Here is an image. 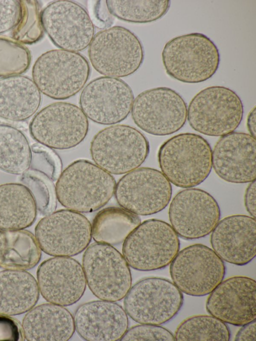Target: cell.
I'll return each mask as SVG.
<instances>
[{"mask_svg":"<svg viewBox=\"0 0 256 341\" xmlns=\"http://www.w3.org/2000/svg\"><path fill=\"white\" fill-rule=\"evenodd\" d=\"M92 12V22L100 28L108 27L112 24L111 14L108 11L106 0L96 1Z\"/></svg>","mask_w":256,"mask_h":341,"instance_id":"40","label":"cell"},{"mask_svg":"<svg viewBox=\"0 0 256 341\" xmlns=\"http://www.w3.org/2000/svg\"><path fill=\"white\" fill-rule=\"evenodd\" d=\"M180 248L177 234L168 222L151 218L140 223L123 242L129 266L140 271L160 270L170 264Z\"/></svg>","mask_w":256,"mask_h":341,"instance_id":"5","label":"cell"},{"mask_svg":"<svg viewBox=\"0 0 256 341\" xmlns=\"http://www.w3.org/2000/svg\"><path fill=\"white\" fill-rule=\"evenodd\" d=\"M41 20L52 42L60 49L78 52L88 47L94 36V26L85 8L71 0L48 4Z\"/></svg>","mask_w":256,"mask_h":341,"instance_id":"16","label":"cell"},{"mask_svg":"<svg viewBox=\"0 0 256 341\" xmlns=\"http://www.w3.org/2000/svg\"><path fill=\"white\" fill-rule=\"evenodd\" d=\"M256 320L242 326L236 333L234 340L237 341L256 340Z\"/></svg>","mask_w":256,"mask_h":341,"instance_id":"42","label":"cell"},{"mask_svg":"<svg viewBox=\"0 0 256 341\" xmlns=\"http://www.w3.org/2000/svg\"><path fill=\"white\" fill-rule=\"evenodd\" d=\"M24 338L28 341H66L75 331L74 317L62 306L46 303L34 307L22 322Z\"/></svg>","mask_w":256,"mask_h":341,"instance_id":"24","label":"cell"},{"mask_svg":"<svg viewBox=\"0 0 256 341\" xmlns=\"http://www.w3.org/2000/svg\"><path fill=\"white\" fill-rule=\"evenodd\" d=\"M118 204L137 216H149L164 209L170 201V182L158 170L142 167L122 176L116 184Z\"/></svg>","mask_w":256,"mask_h":341,"instance_id":"15","label":"cell"},{"mask_svg":"<svg viewBox=\"0 0 256 341\" xmlns=\"http://www.w3.org/2000/svg\"><path fill=\"white\" fill-rule=\"evenodd\" d=\"M40 293L37 280L28 272L0 271V314L12 316L27 312L37 303Z\"/></svg>","mask_w":256,"mask_h":341,"instance_id":"26","label":"cell"},{"mask_svg":"<svg viewBox=\"0 0 256 341\" xmlns=\"http://www.w3.org/2000/svg\"><path fill=\"white\" fill-rule=\"evenodd\" d=\"M37 207L28 188L22 184L0 185V230H24L34 222Z\"/></svg>","mask_w":256,"mask_h":341,"instance_id":"27","label":"cell"},{"mask_svg":"<svg viewBox=\"0 0 256 341\" xmlns=\"http://www.w3.org/2000/svg\"><path fill=\"white\" fill-rule=\"evenodd\" d=\"M90 70L88 62L80 54L54 49L37 58L33 66L32 78L44 94L54 100H64L83 88Z\"/></svg>","mask_w":256,"mask_h":341,"instance_id":"6","label":"cell"},{"mask_svg":"<svg viewBox=\"0 0 256 341\" xmlns=\"http://www.w3.org/2000/svg\"><path fill=\"white\" fill-rule=\"evenodd\" d=\"M41 100L40 91L28 77L0 78V118L12 122L26 120L36 113Z\"/></svg>","mask_w":256,"mask_h":341,"instance_id":"25","label":"cell"},{"mask_svg":"<svg viewBox=\"0 0 256 341\" xmlns=\"http://www.w3.org/2000/svg\"><path fill=\"white\" fill-rule=\"evenodd\" d=\"M42 250L35 236L24 230H0V268L26 270L39 262Z\"/></svg>","mask_w":256,"mask_h":341,"instance_id":"28","label":"cell"},{"mask_svg":"<svg viewBox=\"0 0 256 341\" xmlns=\"http://www.w3.org/2000/svg\"><path fill=\"white\" fill-rule=\"evenodd\" d=\"M120 340H176L174 335L160 325L140 324L126 330Z\"/></svg>","mask_w":256,"mask_h":341,"instance_id":"37","label":"cell"},{"mask_svg":"<svg viewBox=\"0 0 256 341\" xmlns=\"http://www.w3.org/2000/svg\"><path fill=\"white\" fill-rule=\"evenodd\" d=\"M82 264L90 290L100 300H120L130 288L129 265L123 255L111 245L92 244L85 250Z\"/></svg>","mask_w":256,"mask_h":341,"instance_id":"9","label":"cell"},{"mask_svg":"<svg viewBox=\"0 0 256 341\" xmlns=\"http://www.w3.org/2000/svg\"><path fill=\"white\" fill-rule=\"evenodd\" d=\"M90 151L96 164L118 175L138 168L148 155L150 144L145 136L135 128L114 124L94 136Z\"/></svg>","mask_w":256,"mask_h":341,"instance_id":"4","label":"cell"},{"mask_svg":"<svg viewBox=\"0 0 256 341\" xmlns=\"http://www.w3.org/2000/svg\"><path fill=\"white\" fill-rule=\"evenodd\" d=\"M20 180L32 194L40 214L46 216L55 210L56 206L55 188L48 176L29 169L21 174Z\"/></svg>","mask_w":256,"mask_h":341,"instance_id":"35","label":"cell"},{"mask_svg":"<svg viewBox=\"0 0 256 341\" xmlns=\"http://www.w3.org/2000/svg\"><path fill=\"white\" fill-rule=\"evenodd\" d=\"M162 58L168 76L188 84L210 79L220 62L217 46L210 38L199 32L182 34L168 40L164 47Z\"/></svg>","mask_w":256,"mask_h":341,"instance_id":"3","label":"cell"},{"mask_svg":"<svg viewBox=\"0 0 256 341\" xmlns=\"http://www.w3.org/2000/svg\"><path fill=\"white\" fill-rule=\"evenodd\" d=\"M158 159L162 172L176 186H196L212 168V150L201 136L190 132L175 135L160 147Z\"/></svg>","mask_w":256,"mask_h":341,"instance_id":"2","label":"cell"},{"mask_svg":"<svg viewBox=\"0 0 256 341\" xmlns=\"http://www.w3.org/2000/svg\"><path fill=\"white\" fill-rule=\"evenodd\" d=\"M170 226L185 240L204 237L212 232L220 216L216 199L206 191L188 188L172 199L168 212Z\"/></svg>","mask_w":256,"mask_h":341,"instance_id":"17","label":"cell"},{"mask_svg":"<svg viewBox=\"0 0 256 341\" xmlns=\"http://www.w3.org/2000/svg\"><path fill=\"white\" fill-rule=\"evenodd\" d=\"M256 111L254 106L249 112L247 120L246 126L248 130L252 136L256 138Z\"/></svg>","mask_w":256,"mask_h":341,"instance_id":"43","label":"cell"},{"mask_svg":"<svg viewBox=\"0 0 256 341\" xmlns=\"http://www.w3.org/2000/svg\"><path fill=\"white\" fill-rule=\"evenodd\" d=\"M112 176L86 160L70 164L60 174L55 186L56 198L68 210L90 212L104 206L114 194Z\"/></svg>","mask_w":256,"mask_h":341,"instance_id":"1","label":"cell"},{"mask_svg":"<svg viewBox=\"0 0 256 341\" xmlns=\"http://www.w3.org/2000/svg\"><path fill=\"white\" fill-rule=\"evenodd\" d=\"M124 298L126 313L140 324H165L178 314L184 303L182 292L177 286L159 277L140 280Z\"/></svg>","mask_w":256,"mask_h":341,"instance_id":"10","label":"cell"},{"mask_svg":"<svg viewBox=\"0 0 256 341\" xmlns=\"http://www.w3.org/2000/svg\"><path fill=\"white\" fill-rule=\"evenodd\" d=\"M24 338L18 322L9 316L0 314V340L22 341Z\"/></svg>","mask_w":256,"mask_h":341,"instance_id":"39","label":"cell"},{"mask_svg":"<svg viewBox=\"0 0 256 341\" xmlns=\"http://www.w3.org/2000/svg\"><path fill=\"white\" fill-rule=\"evenodd\" d=\"M32 150L22 132L15 126L0 123V170L22 174L29 170Z\"/></svg>","mask_w":256,"mask_h":341,"instance_id":"30","label":"cell"},{"mask_svg":"<svg viewBox=\"0 0 256 341\" xmlns=\"http://www.w3.org/2000/svg\"><path fill=\"white\" fill-rule=\"evenodd\" d=\"M256 180L250 182L247 186L244 196L245 208L250 216L256 218Z\"/></svg>","mask_w":256,"mask_h":341,"instance_id":"41","label":"cell"},{"mask_svg":"<svg viewBox=\"0 0 256 341\" xmlns=\"http://www.w3.org/2000/svg\"><path fill=\"white\" fill-rule=\"evenodd\" d=\"M36 278L44 300L63 306L78 302L86 288L82 266L68 256H54L44 260L38 268Z\"/></svg>","mask_w":256,"mask_h":341,"instance_id":"19","label":"cell"},{"mask_svg":"<svg viewBox=\"0 0 256 341\" xmlns=\"http://www.w3.org/2000/svg\"><path fill=\"white\" fill-rule=\"evenodd\" d=\"M75 330L88 341L120 340L128 328L127 314L113 302L94 300L84 304L74 314Z\"/></svg>","mask_w":256,"mask_h":341,"instance_id":"23","label":"cell"},{"mask_svg":"<svg viewBox=\"0 0 256 341\" xmlns=\"http://www.w3.org/2000/svg\"><path fill=\"white\" fill-rule=\"evenodd\" d=\"M243 114L242 101L235 92L223 86H211L201 90L192 99L187 120L196 132L221 137L238 128Z\"/></svg>","mask_w":256,"mask_h":341,"instance_id":"7","label":"cell"},{"mask_svg":"<svg viewBox=\"0 0 256 341\" xmlns=\"http://www.w3.org/2000/svg\"><path fill=\"white\" fill-rule=\"evenodd\" d=\"M20 16L12 29V38L20 43L31 44L39 40L44 34L41 12L36 0H20Z\"/></svg>","mask_w":256,"mask_h":341,"instance_id":"34","label":"cell"},{"mask_svg":"<svg viewBox=\"0 0 256 341\" xmlns=\"http://www.w3.org/2000/svg\"><path fill=\"white\" fill-rule=\"evenodd\" d=\"M225 272L224 261L212 249L199 244L179 251L170 266L173 283L182 292L194 296L209 294Z\"/></svg>","mask_w":256,"mask_h":341,"instance_id":"12","label":"cell"},{"mask_svg":"<svg viewBox=\"0 0 256 341\" xmlns=\"http://www.w3.org/2000/svg\"><path fill=\"white\" fill-rule=\"evenodd\" d=\"M34 232L41 250L53 256H76L88 246L92 238L88 220L68 209L46 215L36 225Z\"/></svg>","mask_w":256,"mask_h":341,"instance_id":"14","label":"cell"},{"mask_svg":"<svg viewBox=\"0 0 256 341\" xmlns=\"http://www.w3.org/2000/svg\"><path fill=\"white\" fill-rule=\"evenodd\" d=\"M175 340L228 341L230 330L226 324L209 315H196L182 321L176 328Z\"/></svg>","mask_w":256,"mask_h":341,"instance_id":"32","label":"cell"},{"mask_svg":"<svg viewBox=\"0 0 256 341\" xmlns=\"http://www.w3.org/2000/svg\"><path fill=\"white\" fill-rule=\"evenodd\" d=\"M32 159L30 170L38 172L52 180H56L60 174L61 162L58 155L51 148L40 144L31 147Z\"/></svg>","mask_w":256,"mask_h":341,"instance_id":"36","label":"cell"},{"mask_svg":"<svg viewBox=\"0 0 256 341\" xmlns=\"http://www.w3.org/2000/svg\"><path fill=\"white\" fill-rule=\"evenodd\" d=\"M31 54L22 43L0 35V77L20 75L30 67Z\"/></svg>","mask_w":256,"mask_h":341,"instance_id":"33","label":"cell"},{"mask_svg":"<svg viewBox=\"0 0 256 341\" xmlns=\"http://www.w3.org/2000/svg\"><path fill=\"white\" fill-rule=\"evenodd\" d=\"M134 96L123 80L100 76L88 83L80 96V108L92 122L114 125L125 120L130 113Z\"/></svg>","mask_w":256,"mask_h":341,"instance_id":"18","label":"cell"},{"mask_svg":"<svg viewBox=\"0 0 256 341\" xmlns=\"http://www.w3.org/2000/svg\"><path fill=\"white\" fill-rule=\"evenodd\" d=\"M88 56L98 72L119 78L138 70L144 60V50L134 32L124 27L114 26L94 35L88 46Z\"/></svg>","mask_w":256,"mask_h":341,"instance_id":"8","label":"cell"},{"mask_svg":"<svg viewBox=\"0 0 256 341\" xmlns=\"http://www.w3.org/2000/svg\"><path fill=\"white\" fill-rule=\"evenodd\" d=\"M88 128V118L81 108L62 102L42 108L29 124L30 132L38 144L59 150L78 145L86 138Z\"/></svg>","mask_w":256,"mask_h":341,"instance_id":"11","label":"cell"},{"mask_svg":"<svg viewBox=\"0 0 256 341\" xmlns=\"http://www.w3.org/2000/svg\"><path fill=\"white\" fill-rule=\"evenodd\" d=\"M256 218L234 214L219 221L211 232L213 250L222 260L236 266L250 262L256 254Z\"/></svg>","mask_w":256,"mask_h":341,"instance_id":"22","label":"cell"},{"mask_svg":"<svg viewBox=\"0 0 256 341\" xmlns=\"http://www.w3.org/2000/svg\"><path fill=\"white\" fill-rule=\"evenodd\" d=\"M256 140L250 134L234 132L221 136L212 150V168L222 180L250 183L256 178Z\"/></svg>","mask_w":256,"mask_h":341,"instance_id":"21","label":"cell"},{"mask_svg":"<svg viewBox=\"0 0 256 341\" xmlns=\"http://www.w3.org/2000/svg\"><path fill=\"white\" fill-rule=\"evenodd\" d=\"M140 223L138 216L123 208H105L100 211L93 220L92 237L96 242L118 244Z\"/></svg>","mask_w":256,"mask_h":341,"instance_id":"29","label":"cell"},{"mask_svg":"<svg viewBox=\"0 0 256 341\" xmlns=\"http://www.w3.org/2000/svg\"><path fill=\"white\" fill-rule=\"evenodd\" d=\"M188 107L182 96L168 87L146 90L134 99L131 110L134 124L144 132L164 136L181 129L187 120Z\"/></svg>","mask_w":256,"mask_h":341,"instance_id":"13","label":"cell"},{"mask_svg":"<svg viewBox=\"0 0 256 341\" xmlns=\"http://www.w3.org/2000/svg\"><path fill=\"white\" fill-rule=\"evenodd\" d=\"M20 16V0H0V34L13 29Z\"/></svg>","mask_w":256,"mask_h":341,"instance_id":"38","label":"cell"},{"mask_svg":"<svg viewBox=\"0 0 256 341\" xmlns=\"http://www.w3.org/2000/svg\"><path fill=\"white\" fill-rule=\"evenodd\" d=\"M256 282L246 276L222 280L210 294L206 310L224 323L242 326L256 318Z\"/></svg>","mask_w":256,"mask_h":341,"instance_id":"20","label":"cell"},{"mask_svg":"<svg viewBox=\"0 0 256 341\" xmlns=\"http://www.w3.org/2000/svg\"><path fill=\"white\" fill-rule=\"evenodd\" d=\"M108 9L120 20L134 23H148L164 16L170 5L169 0H108Z\"/></svg>","mask_w":256,"mask_h":341,"instance_id":"31","label":"cell"}]
</instances>
